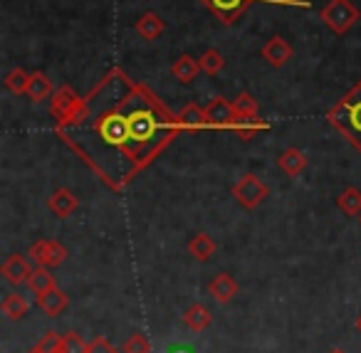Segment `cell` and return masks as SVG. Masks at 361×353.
Listing matches in <instances>:
<instances>
[{"label": "cell", "mask_w": 361, "mask_h": 353, "mask_svg": "<svg viewBox=\"0 0 361 353\" xmlns=\"http://www.w3.org/2000/svg\"><path fill=\"white\" fill-rule=\"evenodd\" d=\"M211 321H213V314L208 311L203 304H191V306L183 311V323H186L193 333L206 331V328L211 326Z\"/></svg>", "instance_id": "e0dca14e"}, {"label": "cell", "mask_w": 361, "mask_h": 353, "mask_svg": "<svg viewBox=\"0 0 361 353\" xmlns=\"http://www.w3.org/2000/svg\"><path fill=\"white\" fill-rule=\"evenodd\" d=\"M27 257L37 264V267H60L67 259V247L57 240H40V242L30 244Z\"/></svg>", "instance_id": "5b68a950"}, {"label": "cell", "mask_w": 361, "mask_h": 353, "mask_svg": "<svg viewBox=\"0 0 361 353\" xmlns=\"http://www.w3.org/2000/svg\"><path fill=\"white\" fill-rule=\"evenodd\" d=\"M111 101L99 106L94 131L102 144L119 151L136 166H146L178 131V114H171L146 87L134 85L121 70L104 77Z\"/></svg>", "instance_id": "6da1fadb"}, {"label": "cell", "mask_w": 361, "mask_h": 353, "mask_svg": "<svg viewBox=\"0 0 361 353\" xmlns=\"http://www.w3.org/2000/svg\"><path fill=\"white\" fill-rule=\"evenodd\" d=\"M60 346H62V336H60V333L47 331L45 336L37 341L35 351H40V353H60Z\"/></svg>", "instance_id": "f1b7e54d"}, {"label": "cell", "mask_w": 361, "mask_h": 353, "mask_svg": "<svg viewBox=\"0 0 361 353\" xmlns=\"http://www.w3.org/2000/svg\"><path fill=\"white\" fill-rule=\"evenodd\" d=\"M331 353H346V351H341V348H336V351H331Z\"/></svg>", "instance_id": "1f68e13d"}, {"label": "cell", "mask_w": 361, "mask_h": 353, "mask_svg": "<svg viewBox=\"0 0 361 353\" xmlns=\"http://www.w3.org/2000/svg\"><path fill=\"white\" fill-rule=\"evenodd\" d=\"M359 223H361V215H359Z\"/></svg>", "instance_id": "d6a6232c"}, {"label": "cell", "mask_w": 361, "mask_h": 353, "mask_svg": "<svg viewBox=\"0 0 361 353\" xmlns=\"http://www.w3.org/2000/svg\"><path fill=\"white\" fill-rule=\"evenodd\" d=\"M77 205H80V200H77V195L72 193L70 188L55 190V193L47 198V208H50L52 215H57V218H67V215H72L77 210Z\"/></svg>", "instance_id": "7c38bea8"}, {"label": "cell", "mask_w": 361, "mask_h": 353, "mask_svg": "<svg viewBox=\"0 0 361 353\" xmlns=\"http://www.w3.org/2000/svg\"><path fill=\"white\" fill-rule=\"evenodd\" d=\"M188 252H191L193 259H198V262H208V259L213 257V252H216V242H213V237L208 233H198L191 237V242H188Z\"/></svg>", "instance_id": "d6986e66"}, {"label": "cell", "mask_w": 361, "mask_h": 353, "mask_svg": "<svg viewBox=\"0 0 361 353\" xmlns=\"http://www.w3.org/2000/svg\"><path fill=\"white\" fill-rule=\"evenodd\" d=\"M198 72H201V62L193 60L191 55H180L178 60L171 65V75H173L180 85H191L198 77Z\"/></svg>", "instance_id": "2e32d148"}, {"label": "cell", "mask_w": 361, "mask_h": 353, "mask_svg": "<svg viewBox=\"0 0 361 353\" xmlns=\"http://www.w3.org/2000/svg\"><path fill=\"white\" fill-rule=\"evenodd\" d=\"M0 309H3V314H6L8 318L18 321V318H23L27 314L30 304H27V299L23 297V294H8V297L3 299V304H0Z\"/></svg>", "instance_id": "603a6c76"}, {"label": "cell", "mask_w": 361, "mask_h": 353, "mask_svg": "<svg viewBox=\"0 0 361 353\" xmlns=\"http://www.w3.org/2000/svg\"><path fill=\"white\" fill-rule=\"evenodd\" d=\"M164 30H166V23L161 20V16H156V13H151V11H146L144 16L136 20V32L149 42L156 40L159 35H164Z\"/></svg>", "instance_id": "ac0fdd59"}, {"label": "cell", "mask_w": 361, "mask_h": 353, "mask_svg": "<svg viewBox=\"0 0 361 353\" xmlns=\"http://www.w3.org/2000/svg\"><path fill=\"white\" fill-rule=\"evenodd\" d=\"M326 121L361 154V80L326 111Z\"/></svg>", "instance_id": "7a4b0ae2"}, {"label": "cell", "mask_w": 361, "mask_h": 353, "mask_svg": "<svg viewBox=\"0 0 361 353\" xmlns=\"http://www.w3.org/2000/svg\"><path fill=\"white\" fill-rule=\"evenodd\" d=\"M198 62H201V70L211 77L218 75V72H223V67H226V57H223L218 50H206L201 57H198Z\"/></svg>", "instance_id": "484cf974"}, {"label": "cell", "mask_w": 361, "mask_h": 353, "mask_svg": "<svg viewBox=\"0 0 361 353\" xmlns=\"http://www.w3.org/2000/svg\"><path fill=\"white\" fill-rule=\"evenodd\" d=\"M60 353H90V343H87L80 333H65V336H62Z\"/></svg>", "instance_id": "4316f807"}, {"label": "cell", "mask_w": 361, "mask_h": 353, "mask_svg": "<svg viewBox=\"0 0 361 353\" xmlns=\"http://www.w3.org/2000/svg\"><path fill=\"white\" fill-rule=\"evenodd\" d=\"M277 166L285 175L290 178H297L300 173H305L307 168V156L302 154L300 149H285L280 156H277Z\"/></svg>", "instance_id": "5bb4252c"}, {"label": "cell", "mask_w": 361, "mask_h": 353, "mask_svg": "<svg viewBox=\"0 0 361 353\" xmlns=\"http://www.w3.org/2000/svg\"><path fill=\"white\" fill-rule=\"evenodd\" d=\"M27 287H30V292L32 294H37V297H42V294H47L50 289H55L57 284H55V277L50 274V269L47 267H37V269H32V274L27 277Z\"/></svg>", "instance_id": "44dd1931"}, {"label": "cell", "mask_w": 361, "mask_h": 353, "mask_svg": "<svg viewBox=\"0 0 361 353\" xmlns=\"http://www.w3.org/2000/svg\"><path fill=\"white\" fill-rule=\"evenodd\" d=\"M203 109H206L208 129H231L233 121H235L233 101H228L226 97H213Z\"/></svg>", "instance_id": "52a82bcc"}, {"label": "cell", "mask_w": 361, "mask_h": 353, "mask_svg": "<svg viewBox=\"0 0 361 353\" xmlns=\"http://www.w3.org/2000/svg\"><path fill=\"white\" fill-rule=\"evenodd\" d=\"M52 94V82L45 72H32L30 75V85H27V97H30L35 104L50 99Z\"/></svg>", "instance_id": "ffe728a7"}, {"label": "cell", "mask_w": 361, "mask_h": 353, "mask_svg": "<svg viewBox=\"0 0 361 353\" xmlns=\"http://www.w3.org/2000/svg\"><path fill=\"white\" fill-rule=\"evenodd\" d=\"M201 3L223 23V25H235L243 18V13H245L255 0H201Z\"/></svg>", "instance_id": "8992f818"}, {"label": "cell", "mask_w": 361, "mask_h": 353, "mask_svg": "<svg viewBox=\"0 0 361 353\" xmlns=\"http://www.w3.org/2000/svg\"><path fill=\"white\" fill-rule=\"evenodd\" d=\"M233 109H235V116H257L260 104H257V99L250 92H240L235 97V101H233Z\"/></svg>", "instance_id": "cb8c5ba5"}, {"label": "cell", "mask_w": 361, "mask_h": 353, "mask_svg": "<svg viewBox=\"0 0 361 353\" xmlns=\"http://www.w3.org/2000/svg\"><path fill=\"white\" fill-rule=\"evenodd\" d=\"M267 195H270V188L252 173H245L235 185H233V198H235L245 210H255L257 205L265 203Z\"/></svg>", "instance_id": "277c9868"}, {"label": "cell", "mask_w": 361, "mask_h": 353, "mask_svg": "<svg viewBox=\"0 0 361 353\" xmlns=\"http://www.w3.org/2000/svg\"><path fill=\"white\" fill-rule=\"evenodd\" d=\"M37 306H40L47 316H60V314L70 306V297H67L60 287H55L47 294H42V297H37Z\"/></svg>", "instance_id": "9a60e30c"}, {"label": "cell", "mask_w": 361, "mask_h": 353, "mask_svg": "<svg viewBox=\"0 0 361 353\" xmlns=\"http://www.w3.org/2000/svg\"><path fill=\"white\" fill-rule=\"evenodd\" d=\"M336 205H339L341 213H346L349 218H359L361 215V190L356 188H344L336 198Z\"/></svg>", "instance_id": "7402d4cb"}, {"label": "cell", "mask_w": 361, "mask_h": 353, "mask_svg": "<svg viewBox=\"0 0 361 353\" xmlns=\"http://www.w3.org/2000/svg\"><path fill=\"white\" fill-rule=\"evenodd\" d=\"M178 129L180 131H201L208 129L206 109L198 104H186L178 111Z\"/></svg>", "instance_id": "4fadbf2b"}, {"label": "cell", "mask_w": 361, "mask_h": 353, "mask_svg": "<svg viewBox=\"0 0 361 353\" xmlns=\"http://www.w3.org/2000/svg\"><path fill=\"white\" fill-rule=\"evenodd\" d=\"M0 274L6 277V282L23 284V282H27V277L32 274V269H30L27 257H23V254H11V257L3 262V267H0Z\"/></svg>", "instance_id": "9c48e42d"}, {"label": "cell", "mask_w": 361, "mask_h": 353, "mask_svg": "<svg viewBox=\"0 0 361 353\" xmlns=\"http://www.w3.org/2000/svg\"><path fill=\"white\" fill-rule=\"evenodd\" d=\"M32 353H40V351H32Z\"/></svg>", "instance_id": "836d02e7"}, {"label": "cell", "mask_w": 361, "mask_h": 353, "mask_svg": "<svg viewBox=\"0 0 361 353\" xmlns=\"http://www.w3.org/2000/svg\"><path fill=\"white\" fill-rule=\"evenodd\" d=\"M319 18L334 35H346L359 23L361 13L351 0H326V6L319 11Z\"/></svg>", "instance_id": "3957f363"}, {"label": "cell", "mask_w": 361, "mask_h": 353, "mask_svg": "<svg viewBox=\"0 0 361 353\" xmlns=\"http://www.w3.org/2000/svg\"><path fill=\"white\" fill-rule=\"evenodd\" d=\"M90 353H119V351H116V348L111 346L104 336H99V338H94V341L90 343Z\"/></svg>", "instance_id": "f546056e"}, {"label": "cell", "mask_w": 361, "mask_h": 353, "mask_svg": "<svg viewBox=\"0 0 361 353\" xmlns=\"http://www.w3.org/2000/svg\"><path fill=\"white\" fill-rule=\"evenodd\" d=\"M27 85H30V75H27L25 70H20V67H16V70L8 72L6 77V87L13 92V94H27Z\"/></svg>", "instance_id": "d4e9b609"}, {"label": "cell", "mask_w": 361, "mask_h": 353, "mask_svg": "<svg viewBox=\"0 0 361 353\" xmlns=\"http://www.w3.org/2000/svg\"><path fill=\"white\" fill-rule=\"evenodd\" d=\"M356 331L361 333V314H359V318H356Z\"/></svg>", "instance_id": "4dcf8cb0"}, {"label": "cell", "mask_w": 361, "mask_h": 353, "mask_svg": "<svg viewBox=\"0 0 361 353\" xmlns=\"http://www.w3.org/2000/svg\"><path fill=\"white\" fill-rule=\"evenodd\" d=\"M260 55H262V60H265L267 65L275 67V70H280V67H285L287 62L292 60V45L285 40V37L275 35V37H270L265 45H262Z\"/></svg>", "instance_id": "ba28073f"}, {"label": "cell", "mask_w": 361, "mask_h": 353, "mask_svg": "<svg viewBox=\"0 0 361 353\" xmlns=\"http://www.w3.org/2000/svg\"><path fill=\"white\" fill-rule=\"evenodd\" d=\"M121 353H151L149 338H146L144 333H131V336L126 338V343H124V348H121Z\"/></svg>", "instance_id": "83f0119b"}, {"label": "cell", "mask_w": 361, "mask_h": 353, "mask_svg": "<svg viewBox=\"0 0 361 353\" xmlns=\"http://www.w3.org/2000/svg\"><path fill=\"white\" fill-rule=\"evenodd\" d=\"M208 292H211V297L216 299V302L228 304V302H233V299H235L238 282L228 272H221V274H216V277L211 279V284H208Z\"/></svg>", "instance_id": "30bf717a"}, {"label": "cell", "mask_w": 361, "mask_h": 353, "mask_svg": "<svg viewBox=\"0 0 361 353\" xmlns=\"http://www.w3.org/2000/svg\"><path fill=\"white\" fill-rule=\"evenodd\" d=\"M270 124L265 119H257V116H235L231 131L238 136L240 141H252L260 131H267Z\"/></svg>", "instance_id": "8fae6325"}]
</instances>
